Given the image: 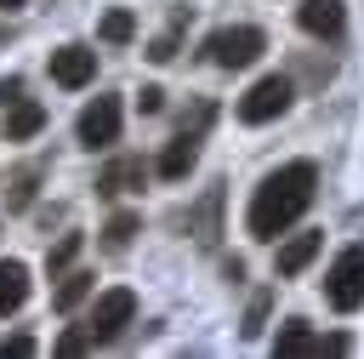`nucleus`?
Wrapping results in <instances>:
<instances>
[{"instance_id": "nucleus-1", "label": "nucleus", "mask_w": 364, "mask_h": 359, "mask_svg": "<svg viewBox=\"0 0 364 359\" xmlns=\"http://www.w3.org/2000/svg\"><path fill=\"white\" fill-rule=\"evenodd\" d=\"M313 194H318V165H313V160H290V165L267 171V177L256 182V194H250L245 234L262 239V245H273V239L313 205Z\"/></svg>"}, {"instance_id": "nucleus-2", "label": "nucleus", "mask_w": 364, "mask_h": 359, "mask_svg": "<svg viewBox=\"0 0 364 359\" xmlns=\"http://www.w3.org/2000/svg\"><path fill=\"white\" fill-rule=\"evenodd\" d=\"M210 120H216V103L210 97H199L188 114H182V125H176V137L165 142V154H159V177L165 182H182L188 171H193V160H199V142H205V131H210Z\"/></svg>"}, {"instance_id": "nucleus-3", "label": "nucleus", "mask_w": 364, "mask_h": 359, "mask_svg": "<svg viewBox=\"0 0 364 359\" xmlns=\"http://www.w3.org/2000/svg\"><path fill=\"white\" fill-rule=\"evenodd\" d=\"M324 302H330L336 313L364 308V239H353V245L330 262V274H324Z\"/></svg>"}, {"instance_id": "nucleus-4", "label": "nucleus", "mask_w": 364, "mask_h": 359, "mask_svg": "<svg viewBox=\"0 0 364 359\" xmlns=\"http://www.w3.org/2000/svg\"><path fill=\"white\" fill-rule=\"evenodd\" d=\"M262 51H267V34H262L256 23H228V28H216V34L205 40V57H210L216 68H250Z\"/></svg>"}, {"instance_id": "nucleus-5", "label": "nucleus", "mask_w": 364, "mask_h": 359, "mask_svg": "<svg viewBox=\"0 0 364 359\" xmlns=\"http://www.w3.org/2000/svg\"><path fill=\"white\" fill-rule=\"evenodd\" d=\"M290 97H296L290 74H262V80L239 97V120H245V125H267V120H279V114L290 108Z\"/></svg>"}, {"instance_id": "nucleus-6", "label": "nucleus", "mask_w": 364, "mask_h": 359, "mask_svg": "<svg viewBox=\"0 0 364 359\" xmlns=\"http://www.w3.org/2000/svg\"><path fill=\"white\" fill-rule=\"evenodd\" d=\"M131 319H136V291H125V285L102 291V296H97V308L85 313V336H91V348H97V342H114Z\"/></svg>"}, {"instance_id": "nucleus-7", "label": "nucleus", "mask_w": 364, "mask_h": 359, "mask_svg": "<svg viewBox=\"0 0 364 359\" xmlns=\"http://www.w3.org/2000/svg\"><path fill=\"white\" fill-rule=\"evenodd\" d=\"M74 142L80 148H114L119 142V97H91L85 108H80V120H74Z\"/></svg>"}, {"instance_id": "nucleus-8", "label": "nucleus", "mask_w": 364, "mask_h": 359, "mask_svg": "<svg viewBox=\"0 0 364 359\" xmlns=\"http://www.w3.org/2000/svg\"><path fill=\"white\" fill-rule=\"evenodd\" d=\"M51 80L63 85V91H80V85H91L97 80V51L91 46H80V40H68V46H57L51 51Z\"/></svg>"}, {"instance_id": "nucleus-9", "label": "nucleus", "mask_w": 364, "mask_h": 359, "mask_svg": "<svg viewBox=\"0 0 364 359\" xmlns=\"http://www.w3.org/2000/svg\"><path fill=\"white\" fill-rule=\"evenodd\" d=\"M296 23H301L313 40H341L347 6H341V0H301V6H296Z\"/></svg>"}, {"instance_id": "nucleus-10", "label": "nucleus", "mask_w": 364, "mask_h": 359, "mask_svg": "<svg viewBox=\"0 0 364 359\" xmlns=\"http://www.w3.org/2000/svg\"><path fill=\"white\" fill-rule=\"evenodd\" d=\"M142 182H148L142 154H119V160H108V165L97 171V194H131V188H142Z\"/></svg>"}, {"instance_id": "nucleus-11", "label": "nucleus", "mask_w": 364, "mask_h": 359, "mask_svg": "<svg viewBox=\"0 0 364 359\" xmlns=\"http://www.w3.org/2000/svg\"><path fill=\"white\" fill-rule=\"evenodd\" d=\"M318 245H324V234H313V228H301V234H290L284 245H279V256H273V274L279 279H296L313 256H318Z\"/></svg>"}, {"instance_id": "nucleus-12", "label": "nucleus", "mask_w": 364, "mask_h": 359, "mask_svg": "<svg viewBox=\"0 0 364 359\" xmlns=\"http://www.w3.org/2000/svg\"><path fill=\"white\" fill-rule=\"evenodd\" d=\"M40 125H46V108H40L34 97H17V103H6V142H28Z\"/></svg>"}, {"instance_id": "nucleus-13", "label": "nucleus", "mask_w": 364, "mask_h": 359, "mask_svg": "<svg viewBox=\"0 0 364 359\" xmlns=\"http://www.w3.org/2000/svg\"><path fill=\"white\" fill-rule=\"evenodd\" d=\"M23 302H28V262L6 256V262H0V319L17 313Z\"/></svg>"}, {"instance_id": "nucleus-14", "label": "nucleus", "mask_w": 364, "mask_h": 359, "mask_svg": "<svg viewBox=\"0 0 364 359\" xmlns=\"http://www.w3.org/2000/svg\"><path fill=\"white\" fill-rule=\"evenodd\" d=\"M57 279H63V285L51 291V308H57V313H74V308L97 291V279H91L85 268H68V274H57Z\"/></svg>"}, {"instance_id": "nucleus-15", "label": "nucleus", "mask_w": 364, "mask_h": 359, "mask_svg": "<svg viewBox=\"0 0 364 359\" xmlns=\"http://www.w3.org/2000/svg\"><path fill=\"white\" fill-rule=\"evenodd\" d=\"M313 348H318V336L307 319H284V331L273 336V353H313Z\"/></svg>"}, {"instance_id": "nucleus-16", "label": "nucleus", "mask_w": 364, "mask_h": 359, "mask_svg": "<svg viewBox=\"0 0 364 359\" xmlns=\"http://www.w3.org/2000/svg\"><path fill=\"white\" fill-rule=\"evenodd\" d=\"M34 188H40V165H23V171L6 182V211H28Z\"/></svg>"}, {"instance_id": "nucleus-17", "label": "nucleus", "mask_w": 364, "mask_h": 359, "mask_svg": "<svg viewBox=\"0 0 364 359\" xmlns=\"http://www.w3.org/2000/svg\"><path fill=\"white\" fill-rule=\"evenodd\" d=\"M136 228H142V217H136V211H114V217H108V228H102V245H108V251H125V245L136 239Z\"/></svg>"}, {"instance_id": "nucleus-18", "label": "nucleus", "mask_w": 364, "mask_h": 359, "mask_svg": "<svg viewBox=\"0 0 364 359\" xmlns=\"http://www.w3.org/2000/svg\"><path fill=\"white\" fill-rule=\"evenodd\" d=\"M80 245H85V234H57V245L46 251V274L57 279V274H68L74 268V256H80Z\"/></svg>"}, {"instance_id": "nucleus-19", "label": "nucleus", "mask_w": 364, "mask_h": 359, "mask_svg": "<svg viewBox=\"0 0 364 359\" xmlns=\"http://www.w3.org/2000/svg\"><path fill=\"white\" fill-rule=\"evenodd\" d=\"M97 34H102L108 46H125V40L136 34V17H131L125 6H114V11H102V23H97Z\"/></svg>"}, {"instance_id": "nucleus-20", "label": "nucleus", "mask_w": 364, "mask_h": 359, "mask_svg": "<svg viewBox=\"0 0 364 359\" xmlns=\"http://www.w3.org/2000/svg\"><path fill=\"white\" fill-rule=\"evenodd\" d=\"M216 211H222V188H210V194H205V205H199V217H188V228H193V239H199V245H210V239H216Z\"/></svg>"}, {"instance_id": "nucleus-21", "label": "nucleus", "mask_w": 364, "mask_h": 359, "mask_svg": "<svg viewBox=\"0 0 364 359\" xmlns=\"http://www.w3.org/2000/svg\"><path fill=\"white\" fill-rule=\"evenodd\" d=\"M182 23H188V17L176 11V23H171L159 40H148V57H154V63H171V57H176V46H182Z\"/></svg>"}, {"instance_id": "nucleus-22", "label": "nucleus", "mask_w": 364, "mask_h": 359, "mask_svg": "<svg viewBox=\"0 0 364 359\" xmlns=\"http://www.w3.org/2000/svg\"><path fill=\"white\" fill-rule=\"evenodd\" d=\"M267 308H273V291H256L250 308H245V325H239V331H245V336H262V331H267Z\"/></svg>"}, {"instance_id": "nucleus-23", "label": "nucleus", "mask_w": 364, "mask_h": 359, "mask_svg": "<svg viewBox=\"0 0 364 359\" xmlns=\"http://www.w3.org/2000/svg\"><path fill=\"white\" fill-rule=\"evenodd\" d=\"M85 348H91L85 325H74V331H63V336H57V353H63V359H74V353H85Z\"/></svg>"}, {"instance_id": "nucleus-24", "label": "nucleus", "mask_w": 364, "mask_h": 359, "mask_svg": "<svg viewBox=\"0 0 364 359\" xmlns=\"http://www.w3.org/2000/svg\"><path fill=\"white\" fill-rule=\"evenodd\" d=\"M34 348H40V342H34V336H23V331L0 336V359H6V353H11V359H23V353H34Z\"/></svg>"}, {"instance_id": "nucleus-25", "label": "nucleus", "mask_w": 364, "mask_h": 359, "mask_svg": "<svg viewBox=\"0 0 364 359\" xmlns=\"http://www.w3.org/2000/svg\"><path fill=\"white\" fill-rule=\"evenodd\" d=\"M136 108H142V114H159V108H165V91H159V85H142V91H136Z\"/></svg>"}, {"instance_id": "nucleus-26", "label": "nucleus", "mask_w": 364, "mask_h": 359, "mask_svg": "<svg viewBox=\"0 0 364 359\" xmlns=\"http://www.w3.org/2000/svg\"><path fill=\"white\" fill-rule=\"evenodd\" d=\"M17 97H23V80H17V74H6V80H0V108H6V103H17Z\"/></svg>"}, {"instance_id": "nucleus-27", "label": "nucleus", "mask_w": 364, "mask_h": 359, "mask_svg": "<svg viewBox=\"0 0 364 359\" xmlns=\"http://www.w3.org/2000/svg\"><path fill=\"white\" fill-rule=\"evenodd\" d=\"M11 6H23V0H0V11H11Z\"/></svg>"}, {"instance_id": "nucleus-28", "label": "nucleus", "mask_w": 364, "mask_h": 359, "mask_svg": "<svg viewBox=\"0 0 364 359\" xmlns=\"http://www.w3.org/2000/svg\"><path fill=\"white\" fill-rule=\"evenodd\" d=\"M6 34H11V28H6V23H0V40H6Z\"/></svg>"}]
</instances>
